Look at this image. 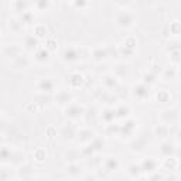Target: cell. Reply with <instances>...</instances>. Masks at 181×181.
<instances>
[{
  "mask_svg": "<svg viewBox=\"0 0 181 181\" xmlns=\"http://www.w3.org/2000/svg\"><path fill=\"white\" fill-rule=\"evenodd\" d=\"M117 23H119V26H122V27H129L133 23V17L129 13L125 11V13H122L120 16L117 17Z\"/></svg>",
  "mask_w": 181,
  "mask_h": 181,
  "instance_id": "6da1fadb",
  "label": "cell"
},
{
  "mask_svg": "<svg viewBox=\"0 0 181 181\" xmlns=\"http://www.w3.org/2000/svg\"><path fill=\"white\" fill-rule=\"evenodd\" d=\"M146 168H147L148 171H154L156 170V161L147 159L146 161H144V165H143V170H146Z\"/></svg>",
  "mask_w": 181,
  "mask_h": 181,
  "instance_id": "7a4b0ae2",
  "label": "cell"
},
{
  "mask_svg": "<svg viewBox=\"0 0 181 181\" xmlns=\"http://www.w3.org/2000/svg\"><path fill=\"white\" fill-rule=\"evenodd\" d=\"M65 58L66 60H69V61L75 60V58H77V52H75L74 49H66L65 51Z\"/></svg>",
  "mask_w": 181,
  "mask_h": 181,
  "instance_id": "3957f363",
  "label": "cell"
},
{
  "mask_svg": "<svg viewBox=\"0 0 181 181\" xmlns=\"http://www.w3.org/2000/svg\"><path fill=\"white\" fill-rule=\"evenodd\" d=\"M41 85H43V89H44V91H49V89L52 88V82H49L48 79H44V81L41 82Z\"/></svg>",
  "mask_w": 181,
  "mask_h": 181,
  "instance_id": "277c9868",
  "label": "cell"
}]
</instances>
